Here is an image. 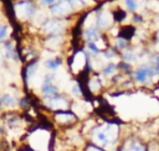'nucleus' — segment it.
<instances>
[{"label": "nucleus", "instance_id": "25", "mask_svg": "<svg viewBox=\"0 0 159 151\" xmlns=\"http://www.w3.org/2000/svg\"><path fill=\"white\" fill-rule=\"evenodd\" d=\"M88 48H89V50H91L93 53H98V52H99V48H98V46H97V45H96L93 41L88 43Z\"/></svg>", "mask_w": 159, "mask_h": 151}, {"label": "nucleus", "instance_id": "1", "mask_svg": "<svg viewBox=\"0 0 159 151\" xmlns=\"http://www.w3.org/2000/svg\"><path fill=\"white\" fill-rule=\"evenodd\" d=\"M117 126L107 125V126H98L92 131V139L96 144L101 146L112 145L117 140Z\"/></svg>", "mask_w": 159, "mask_h": 151}, {"label": "nucleus", "instance_id": "27", "mask_svg": "<svg viewBox=\"0 0 159 151\" xmlns=\"http://www.w3.org/2000/svg\"><path fill=\"white\" fill-rule=\"evenodd\" d=\"M116 45H117V47H118V48H124V47H125V45H127V42H125V40H124V38H118V40H117V42H116Z\"/></svg>", "mask_w": 159, "mask_h": 151}, {"label": "nucleus", "instance_id": "7", "mask_svg": "<svg viewBox=\"0 0 159 151\" xmlns=\"http://www.w3.org/2000/svg\"><path fill=\"white\" fill-rule=\"evenodd\" d=\"M65 27V24L62 21H55V20H50L43 25V31L47 33H58L60 31H62Z\"/></svg>", "mask_w": 159, "mask_h": 151}, {"label": "nucleus", "instance_id": "30", "mask_svg": "<svg viewBox=\"0 0 159 151\" xmlns=\"http://www.w3.org/2000/svg\"><path fill=\"white\" fill-rule=\"evenodd\" d=\"M55 0H41V4L42 5H50V4H52Z\"/></svg>", "mask_w": 159, "mask_h": 151}, {"label": "nucleus", "instance_id": "6", "mask_svg": "<svg viewBox=\"0 0 159 151\" xmlns=\"http://www.w3.org/2000/svg\"><path fill=\"white\" fill-rule=\"evenodd\" d=\"M52 78H53V76L46 77L45 80H43V84H42V87H41V92H42V94L46 95V97H52V95H56V94L58 93V89H57V88L53 85V83H52Z\"/></svg>", "mask_w": 159, "mask_h": 151}, {"label": "nucleus", "instance_id": "4", "mask_svg": "<svg viewBox=\"0 0 159 151\" xmlns=\"http://www.w3.org/2000/svg\"><path fill=\"white\" fill-rule=\"evenodd\" d=\"M45 104L50 108V109H60V110H65L67 109L68 106V103L66 99L61 98V97H56V95H52V97H47L45 99Z\"/></svg>", "mask_w": 159, "mask_h": 151}, {"label": "nucleus", "instance_id": "2", "mask_svg": "<svg viewBox=\"0 0 159 151\" xmlns=\"http://www.w3.org/2000/svg\"><path fill=\"white\" fill-rule=\"evenodd\" d=\"M34 12V7L30 1H21L15 5V15L20 20H27Z\"/></svg>", "mask_w": 159, "mask_h": 151}, {"label": "nucleus", "instance_id": "20", "mask_svg": "<svg viewBox=\"0 0 159 151\" xmlns=\"http://www.w3.org/2000/svg\"><path fill=\"white\" fill-rule=\"evenodd\" d=\"M124 4L128 10H135L138 7V2L135 0H124Z\"/></svg>", "mask_w": 159, "mask_h": 151}, {"label": "nucleus", "instance_id": "11", "mask_svg": "<svg viewBox=\"0 0 159 151\" xmlns=\"http://www.w3.org/2000/svg\"><path fill=\"white\" fill-rule=\"evenodd\" d=\"M4 52H5L6 58L17 61V54H16V51H15V48H14V46H12L11 42L7 41V42L4 43Z\"/></svg>", "mask_w": 159, "mask_h": 151}, {"label": "nucleus", "instance_id": "29", "mask_svg": "<svg viewBox=\"0 0 159 151\" xmlns=\"http://www.w3.org/2000/svg\"><path fill=\"white\" fill-rule=\"evenodd\" d=\"M86 151H103V150L99 149V147H97V146H88Z\"/></svg>", "mask_w": 159, "mask_h": 151}, {"label": "nucleus", "instance_id": "13", "mask_svg": "<svg viewBox=\"0 0 159 151\" xmlns=\"http://www.w3.org/2000/svg\"><path fill=\"white\" fill-rule=\"evenodd\" d=\"M55 118L58 123H70V121L75 120V116L70 113H58V114H56Z\"/></svg>", "mask_w": 159, "mask_h": 151}, {"label": "nucleus", "instance_id": "9", "mask_svg": "<svg viewBox=\"0 0 159 151\" xmlns=\"http://www.w3.org/2000/svg\"><path fill=\"white\" fill-rule=\"evenodd\" d=\"M0 105L5 108H14L17 105V99L11 94H4L0 97Z\"/></svg>", "mask_w": 159, "mask_h": 151}, {"label": "nucleus", "instance_id": "24", "mask_svg": "<svg viewBox=\"0 0 159 151\" xmlns=\"http://www.w3.org/2000/svg\"><path fill=\"white\" fill-rule=\"evenodd\" d=\"M148 6L153 10H159V2L155 1V0H149L148 1Z\"/></svg>", "mask_w": 159, "mask_h": 151}, {"label": "nucleus", "instance_id": "22", "mask_svg": "<svg viewBox=\"0 0 159 151\" xmlns=\"http://www.w3.org/2000/svg\"><path fill=\"white\" fill-rule=\"evenodd\" d=\"M123 57H124V59H125L127 62H133V61H135V54H134L133 51H127Z\"/></svg>", "mask_w": 159, "mask_h": 151}, {"label": "nucleus", "instance_id": "19", "mask_svg": "<svg viewBox=\"0 0 159 151\" xmlns=\"http://www.w3.org/2000/svg\"><path fill=\"white\" fill-rule=\"evenodd\" d=\"M9 36V27L5 25H0V41L5 40Z\"/></svg>", "mask_w": 159, "mask_h": 151}, {"label": "nucleus", "instance_id": "28", "mask_svg": "<svg viewBox=\"0 0 159 151\" xmlns=\"http://www.w3.org/2000/svg\"><path fill=\"white\" fill-rule=\"evenodd\" d=\"M104 57H106L107 59H112V58L114 57V53H113L112 51H107V52L104 53Z\"/></svg>", "mask_w": 159, "mask_h": 151}, {"label": "nucleus", "instance_id": "14", "mask_svg": "<svg viewBox=\"0 0 159 151\" xmlns=\"http://www.w3.org/2000/svg\"><path fill=\"white\" fill-rule=\"evenodd\" d=\"M122 151H144V149L139 142L132 141V142H129V145L127 147H123Z\"/></svg>", "mask_w": 159, "mask_h": 151}, {"label": "nucleus", "instance_id": "5", "mask_svg": "<svg viewBox=\"0 0 159 151\" xmlns=\"http://www.w3.org/2000/svg\"><path fill=\"white\" fill-rule=\"evenodd\" d=\"M71 10H73V7H72L70 0H60L57 4H55L51 7V12L57 16H63V15L71 12Z\"/></svg>", "mask_w": 159, "mask_h": 151}, {"label": "nucleus", "instance_id": "21", "mask_svg": "<svg viewBox=\"0 0 159 151\" xmlns=\"http://www.w3.org/2000/svg\"><path fill=\"white\" fill-rule=\"evenodd\" d=\"M99 87H101V83H99V80L94 77L92 80H89V88L94 92V90H97V89H99Z\"/></svg>", "mask_w": 159, "mask_h": 151}, {"label": "nucleus", "instance_id": "18", "mask_svg": "<svg viewBox=\"0 0 159 151\" xmlns=\"http://www.w3.org/2000/svg\"><path fill=\"white\" fill-rule=\"evenodd\" d=\"M114 72H116V64H114V63H109V64L106 66L104 69H103V74L107 76V77H108V76H112Z\"/></svg>", "mask_w": 159, "mask_h": 151}, {"label": "nucleus", "instance_id": "26", "mask_svg": "<svg viewBox=\"0 0 159 151\" xmlns=\"http://www.w3.org/2000/svg\"><path fill=\"white\" fill-rule=\"evenodd\" d=\"M71 92H72V94H75V95H80V94H81V88H80V85H78V84H73V87L71 88Z\"/></svg>", "mask_w": 159, "mask_h": 151}, {"label": "nucleus", "instance_id": "8", "mask_svg": "<svg viewBox=\"0 0 159 151\" xmlns=\"http://www.w3.org/2000/svg\"><path fill=\"white\" fill-rule=\"evenodd\" d=\"M84 62H86V57L83 54V52H77L73 57V61H72V71L73 72H78L82 69V67L84 66Z\"/></svg>", "mask_w": 159, "mask_h": 151}, {"label": "nucleus", "instance_id": "15", "mask_svg": "<svg viewBox=\"0 0 159 151\" xmlns=\"http://www.w3.org/2000/svg\"><path fill=\"white\" fill-rule=\"evenodd\" d=\"M60 64H61V59H47L46 62H45V66H46V68H48V69H51V71H55V69H57L58 67H60Z\"/></svg>", "mask_w": 159, "mask_h": 151}, {"label": "nucleus", "instance_id": "16", "mask_svg": "<svg viewBox=\"0 0 159 151\" xmlns=\"http://www.w3.org/2000/svg\"><path fill=\"white\" fill-rule=\"evenodd\" d=\"M60 42H61V38H60L58 36H53V37H51V38H48V40H47L46 45H47V47H50V48L55 50V48H57V47H58Z\"/></svg>", "mask_w": 159, "mask_h": 151}, {"label": "nucleus", "instance_id": "23", "mask_svg": "<svg viewBox=\"0 0 159 151\" xmlns=\"http://www.w3.org/2000/svg\"><path fill=\"white\" fill-rule=\"evenodd\" d=\"M70 2H71V5H72L73 9H80V7L83 6L82 0H70Z\"/></svg>", "mask_w": 159, "mask_h": 151}, {"label": "nucleus", "instance_id": "3", "mask_svg": "<svg viewBox=\"0 0 159 151\" xmlns=\"http://www.w3.org/2000/svg\"><path fill=\"white\" fill-rule=\"evenodd\" d=\"M154 74H155V71H154L150 66L144 64V66H142V67H139V68L137 69V72L134 73V78H135L137 82L144 83V82H147V79L153 78Z\"/></svg>", "mask_w": 159, "mask_h": 151}, {"label": "nucleus", "instance_id": "17", "mask_svg": "<svg viewBox=\"0 0 159 151\" xmlns=\"http://www.w3.org/2000/svg\"><path fill=\"white\" fill-rule=\"evenodd\" d=\"M36 69H37V63H36V62L31 63V64L27 67V69H26V78H27V80H30V79L35 76Z\"/></svg>", "mask_w": 159, "mask_h": 151}, {"label": "nucleus", "instance_id": "12", "mask_svg": "<svg viewBox=\"0 0 159 151\" xmlns=\"http://www.w3.org/2000/svg\"><path fill=\"white\" fill-rule=\"evenodd\" d=\"M97 36H98V32H97L96 27H93V26H89V27L84 31V37H86V40H88L89 42L97 40Z\"/></svg>", "mask_w": 159, "mask_h": 151}, {"label": "nucleus", "instance_id": "31", "mask_svg": "<svg viewBox=\"0 0 159 151\" xmlns=\"http://www.w3.org/2000/svg\"><path fill=\"white\" fill-rule=\"evenodd\" d=\"M157 66H159V56L157 57Z\"/></svg>", "mask_w": 159, "mask_h": 151}, {"label": "nucleus", "instance_id": "10", "mask_svg": "<svg viewBox=\"0 0 159 151\" xmlns=\"http://www.w3.org/2000/svg\"><path fill=\"white\" fill-rule=\"evenodd\" d=\"M97 22H98L99 27H102V28L108 27V26L112 24V16H111V14L107 12V11H102V12L99 14L98 19H97Z\"/></svg>", "mask_w": 159, "mask_h": 151}]
</instances>
